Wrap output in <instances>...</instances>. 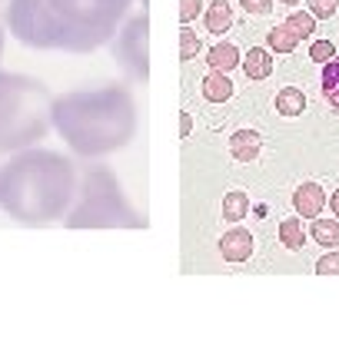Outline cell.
Returning a JSON list of instances; mask_svg holds the SVG:
<instances>
[{
    "label": "cell",
    "mask_w": 339,
    "mask_h": 358,
    "mask_svg": "<svg viewBox=\"0 0 339 358\" xmlns=\"http://www.w3.org/2000/svg\"><path fill=\"white\" fill-rule=\"evenodd\" d=\"M77 199V173L53 150H20L0 163V209L20 226H47L70 213Z\"/></svg>",
    "instance_id": "1"
},
{
    "label": "cell",
    "mask_w": 339,
    "mask_h": 358,
    "mask_svg": "<svg viewBox=\"0 0 339 358\" xmlns=\"http://www.w3.org/2000/svg\"><path fill=\"white\" fill-rule=\"evenodd\" d=\"M53 129L77 156H106L133 140L137 106L123 87L74 90L53 96Z\"/></svg>",
    "instance_id": "2"
},
{
    "label": "cell",
    "mask_w": 339,
    "mask_h": 358,
    "mask_svg": "<svg viewBox=\"0 0 339 358\" xmlns=\"http://www.w3.org/2000/svg\"><path fill=\"white\" fill-rule=\"evenodd\" d=\"M53 127V96L37 77L0 70V153L37 146Z\"/></svg>",
    "instance_id": "3"
},
{
    "label": "cell",
    "mask_w": 339,
    "mask_h": 358,
    "mask_svg": "<svg viewBox=\"0 0 339 358\" xmlns=\"http://www.w3.org/2000/svg\"><path fill=\"white\" fill-rule=\"evenodd\" d=\"M53 17L67 34L64 50L90 53L117 34V24L130 7V0H47Z\"/></svg>",
    "instance_id": "4"
},
{
    "label": "cell",
    "mask_w": 339,
    "mask_h": 358,
    "mask_svg": "<svg viewBox=\"0 0 339 358\" xmlns=\"http://www.w3.org/2000/svg\"><path fill=\"white\" fill-rule=\"evenodd\" d=\"M70 229H87V226H140V219L120 196L117 179L106 169L87 173L83 186L77 189V199L67 213Z\"/></svg>",
    "instance_id": "5"
},
{
    "label": "cell",
    "mask_w": 339,
    "mask_h": 358,
    "mask_svg": "<svg viewBox=\"0 0 339 358\" xmlns=\"http://www.w3.org/2000/svg\"><path fill=\"white\" fill-rule=\"evenodd\" d=\"M4 24L17 43L30 50H64L67 34L53 17L47 0H11L4 7Z\"/></svg>",
    "instance_id": "6"
},
{
    "label": "cell",
    "mask_w": 339,
    "mask_h": 358,
    "mask_svg": "<svg viewBox=\"0 0 339 358\" xmlns=\"http://www.w3.org/2000/svg\"><path fill=\"white\" fill-rule=\"evenodd\" d=\"M146 30H150L146 13H140V17L127 20V27L120 30L113 47H110L133 80H146Z\"/></svg>",
    "instance_id": "7"
},
{
    "label": "cell",
    "mask_w": 339,
    "mask_h": 358,
    "mask_svg": "<svg viewBox=\"0 0 339 358\" xmlns=\"http://www.w3.org/2000/svg\"><path fill=\"white\" fill-rule=\"evenodd\" d=\"M220 256L226 262H247L253 256V232L243 226H233L220 236Z\"/></svg>",
    "instance_id": "8"
},
{
    "label": "cell",
    "mask_w": 339,
    "mask_h": 358,
    "mask_svg": "<svg viewBox=\"0 0 339 358\" xmlns=\"http://www.w3.org/2000/svg\"><path fill=\"white\" fill-rule=\"evenodd\" d=\"M293 206H296V213L303 219H316L323 213V206H326V192H323L319 182H303L293 192Z\"/></svg>",
    "instance_id": "9"
},
{
    "label": "cell",
    "mask_w": 339,
    "mask_h": 358,
    "mask_svg": "<svg viewBox=\"0 0 339 358\" xmlns=\"http://www.w3.org/2000/svg\"><path fill=\"white\" fill-rule=\"evenodd\" d=\"M263 150V140L256 129H236L230 136V153H233L236 163H253Z\"/></svg>",
    "instance_id": "10"
},
{
    "label": "cell",
    "mask_w": 339,
    "mask_h": 358,
    "mask_svg": "<svg viewBox=\"0 0 339 358\" xmlns=\"http://www.w3.org/2000/svg\"><path fill=\"white\" fill-rule=\"evenodd\" d=\"M203 24H207L209 34H226L233 27V7L226 0H213L203 7Z\"/></svg>",
    "instance_id": "11"
},
{
    "label": "cell",
    "mask_w": 339,
    "mask_h": 358,
    "mask_svg": "<svg viewBox=\"0 0 339 358\" xmlns=\"http://www.w3.org/2000/svg\"><path fill=\"white\" fill-rule=\"evenodd\" d=\"M203 100L209 103H226L230 96H233V80L226 77L223 70H209L207 77H203Z\"/></svg>",
    "instance_id": "12"
},
{
    "label": "cell",
    "mask_w": 339,
    "mask_h": 358,
    "mask_svg": "<svg viewBox=\"0 0 339 358\" xmlns=\"http://www.w3.org/2000/svg\"><path fill=\"white\" fill-rule=\"evenodd\" d=\"M243 70H247L249 80H266L273 73V53L266 50V47H249V53L243 57Z\"/></svg>",
    "instance_id": "13"
},
{
    "label": "cell",
    "mask_w": 339,
    "mask_h": 358,
    "mask_svg": "<svg viewBox=\"0 0 339 358\" xmlns=\"http://www.w3.org/2000/svg\"><path fill=\"white\" fill-rule=\"evenodd\" d=\"M300 47V34L293 30V27L283 20V24H276L270 34H266V50L270 53H293Z\"/></svg>",
    "instance_id": "14"
},
{
    "label": "cell",
    "mask_w": 339,
    "mask_h": 358,
    "mask_svg": "<svg viewBox=\"0 0 339 358\" xmlns=\"http://www.w3.org/2000/svg\"><path fill=\"white\" fill-rule=\"evenodd\" d=\"M207 64L209 70H223V73H230V70H236V66L243 64V57H240V50H236L233 43H216V47H209L207 53Z\"/></svg>",
    "instance_id": "15"
},
{
    "label": "cell",
    "mask_w": 339,
    "mask_h": 358,
    "mask_svg": "<svg viewBox=\"0 0 339 358\" xmlns=\"http://www.w3.org/2000/svg\"><path fill=\"white\" fill-rule=\"evenodd\" d=\"M306 110V93L300 87H283L276 93V113L279 116H300Z\"/></svg>",
    "instance_id": "16"
},
{
    "label": "cell",
    "mask_w": 339,
    "mask_h": 358,
    "mask_svg": "<svg viewBox=\"0 0 339 358\" xmlns=\"http://www.w3.org/2000/svg\"><path fill=\"white\" fill-rule=\"evenodd\" d=\"M323 100L333 110H339V53L323 64Z\"/></svg>",
    "instance_id": "17"
},
{
    "label": "cell",
    "mask_w": 339,
    "mask_h": 358,
    "mask_svg": "<svg viewBox=\"0 0 339 358\" xmlns=\"http://www.w3.org/2000/svg\"><path fill=\"white\" fill-rule=\"evenodd\" d=\"M249 213V196L243 189H233L223 196V219L226 222H240V219H247Z\"/></svg>",
    "instance_id": "18"
},
{
    "label": "cell",
    "mask_w": 339,
    "mask_h": 358,
    "mask_svg": "<svg viewBox=\"0 0 339 358\" xmlns=\"http://www.w3.org/2000/svg\"><path fill=\"white\" fill-rule=\"evenodd\" d=\"M279 243L286 245V249H303L306 243V229H303V219H283L279 222Z\"/></svg>",
    "instance_id": "19"
},
{
    "label": "cell",
    "mask_w": 339,
    "mask_h": 358,
    "mask_svg": "<svg viewBox=\"0 0 339 358\" xmlns=\"http://www.w3.org/2000/svg\"><path fill=\"white\" fill-rule=\"evenodd\" d=\"M313 239L326 249L339 245V219H316L313 222Z\"/></svg>",
    "instance_id": "20"
},
{
    "label": "cell",
    "mask_w": 339,
    "mask_h": 358,
    "mask_svg": "<svg viewBox=\"0 0 339 358\" xmlns=\"http://www.w3.org/2000/svg\"><path fill=\"white\" fill-rule=\"evenodd\" d=\"M286 24L293 27L296 34H300V40H306L310 34H316V17H313L310 10H293V13L286 17Z\"/></svg>",
    "instance_id": "21"
},
{
    "label": "cell",
    "mask_w": 339,
    "mask_h": 358,
    "mask_svg": "<svg viewBox=\"0 0 339 358\" xmlns=\"http://www.w3.org/2000/svg\"><path fill=\"white\" fill-rule=\"evenodd\" d=\"M196 53H200V40L190 27H183L180 30V60H193Z\"/></svg>",
    "instance_id": "22"
},
{
    "label": "cell",
    "mask_w": 339,
    "mask_h": 358,
    "mask_svg": "<svg viewBox=\"0 0 339 358\" xmlns=\"http://www.w3.org/2000/svg\"><path fill=\"white\" fill-rule=\"evenodd\" d=\"M336 57V47H333V40H313V47H310V60L316 64H326Z\"/></svg>",
    "instance_id": "23"
},
{
    "label": "cell",
    "mask_w": 339,
    "mask_h": 358,
    "mask_svg": "<svg viewBox=\"0 0 339 358\" xmlns=\"http://www.w3.org/2000/svg\"><path fill=\"white\" fill-rule=\"evenodd\" d=\"M203 7H207L203 0H180V24H183V27H190V24L196 20V17L203 13Z\"/></svg>",
    "instance_id": "24"
},
{
    "label": "cell",
    "mask_w": 339,
    "mask_h": 358,
    "mask_svg": "<svg viewBox=\"0 0 339 358\" xmlns=\"http://www.w3.org/2000/svg\"><path fill=\"white\" fill-rule=\"evenodd\" d=\"M306 7H310V13H313L316 20H329L333 13H336V0H306Z\"/></svg>",
    "instance_id": "25"
},
{
    "label": "cell",
    "mask_w": 339,
    "mask_h": 358,
    "mask_svg": "<svg viewBox=\"0 0 339 358\" xmlns=\"http://www.w3.org/2000/svg\"><path fill=\"white\" fill-rule=\"evenodd\" d=\"M316 272H319V275H339V252L336 249H329L326 256H319Z\"/></svg>",
    "instance_id": "26"
},
{
    "label": "cell",
    "mask_w": 339,
    "mask_h": 358,
    "mask_svg": "<svg viewBox=\"0 0 339 358\" xmlns=\"http://www.w3.org/2000/svg\"><path fill=\"white\" fill-rule=\"evenodd\" d=\"M240 7H243L247 13H256V17H263V13H270L273 0H240Z\"/></svg>",
    "instance_id": "27"
},
{
    "label": "cell",
    "mask_w": 339,
    "mask_h": 358,
    "mask_svg": "<svg viewBox=\"0 0 339 358\" xmlns=\"http://www.w3.org/2000/svg\"><path fill=\"white\" fill-rule=\"evenodd\" d=\"M190 129H193V120H190V113L180 116V136H190Z\"/></svg>",
    "instance_id": "28"
},
{
    "label": "cell",
    "mask_w": 339,
    "mask_h": 358,
    "mask_svg": "<svg viewBox=\"0 0 339 358\" xmlns=\"http://www.w3.org/2000/svg\"><path fill=\"white\" fill-rule=\"evenodd\" d=\"M329 209H333V216L339 219V189L333 192V196H329Z\"/></svg>",
    "instance_id": "29"
},
{
    "label": "cell",
    "mask_w": 339,
    "mask_h": 358,
    "mask_svg": "<svg viewBox=\"0 0 339 358\" xmlns=\"http://www.w3.org/2000/svg\"><path fill=\"white\" fill-rule=\"evenodd\" d=\"M279 3H286V7H296V3H300V0H279Z\"/></svg>",
    "instance_id": "30"
},
{
    "label": "cell",
    "mask_w": 339,
    "mask_h": 358,
    "mask_svg": "<svg viewBox=\"0 0 339 358\" xmlns=\"http://www.w3.org/2000/svg\"><path fill=\"white\" fill-rule=\"evenodd\" d=\"M0 53H4V24H0Z\"/></svg>",
    "instance_id": "31"
},
{
    "label": "cell",
    "mask_w": 339,
    "mask_h": 358,
    "mask_svg": "<svg viewBox=\"0 0 339 358\" xmlns=\"http://www.w3.org/2000/svg\"><path fill=\"white\" fill-rule=\"evenodd\" d=\"M7 3H11V0H0V7H7Z\"/></svg>",
    "instance_id": "32"
},
{
    "label": "cell",
    "mask_w": 339,
    "mask_h": 358,
    "mask_svg": "<svg viewBox=\"0 0 339 358\" xmlns=\"http://www.w3.org/2000/svg\"><path fill=\"white\" fill-rule=\"evenodd\" d=\"M144 3H146V0H144Z\"/></svg>",
    "instance_id": "33"
}]
</instances>
